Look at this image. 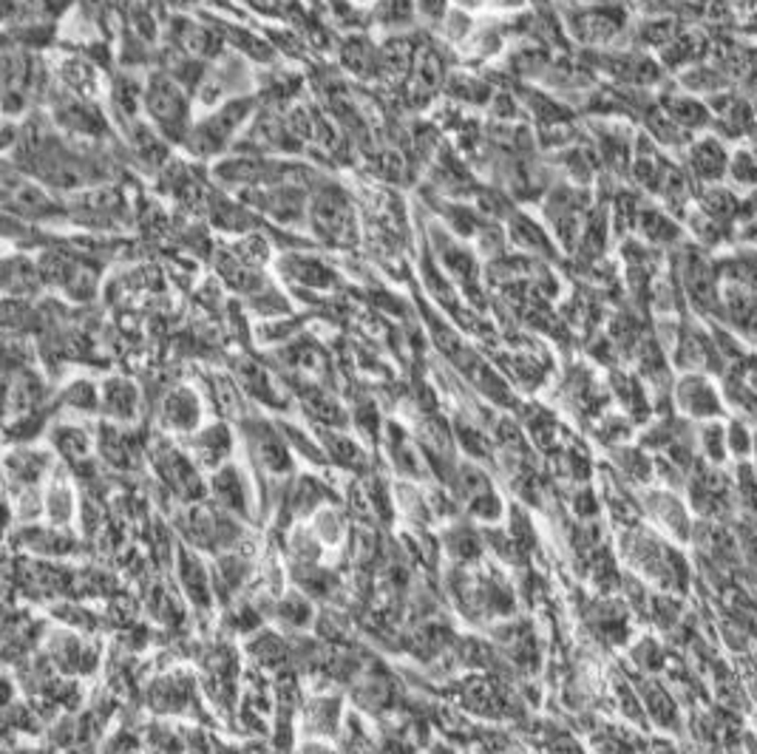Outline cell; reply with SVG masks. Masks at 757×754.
Returning <instances> with one entry per match:
<instances>
[{
	"mask_svg": "<svg viewBox=\"0 0 757 754\" xmlns=\"http://www.w3.org/2000/svg\"><path fill=\"white\" fill-rule=\"evenodd\" d=\"M485 3L494 9H503V12H514V9L525 7V0H485Z\"/></svg>",
	"mask_w": 757,
	"mask_h": 754,
	"instance_id": "obj_28",
	"label": "cell"
},
{
	"mask_svg": "<svg viewBox=\"0 0 757 754\" xmlns=\"http://www.w3.org/2000/svg\"><path fill=\"white\" fill-rule=\"evenodd\" d=\"M202 420V400L193 388L177 386L170 388L168 395L159 403V423L168 431H177V434H188L193 431Z\"/></svg>",
	"mask_w": 757,
	"mask_h": 754,
	"instance_id": "obj_6",
	"label": "cell"
},
{
	"mask_svg": "<svg viewBox=\"0 0 757 754\" xmlns=\"http://www.w3.org/2000/svg\"><path fill=\"white\" fill-rule=\"evenodd\" d=\"M253 117V99L250 97H233L227 99L219 111H213L211 117L199 120L191 128V136H188V148L196 156H216L230 145L233 134L239 131L244 122Z\"/></svg>",
	"mask_w": 757,
	"mask_h": 754,
	"instance_id": "obj_3",
	"label": "cell"
},
{
	"mask_svg": "<svg viewBox=\"0 0 757 754\" xmlns=\"http://www.w3.org/2000/svg\"><path fill=\"white\" fill-rule=\"evenodd\" d=\"M636 227L638 236H641L647 244H670V241H675L681 236L678 225H675L664 211H659V207H641Z\"/></svg>",
	"mask_w": 757,
	"mask_h": 754,
	"instance_id": "obj_17",
	"label": "cell"
},
{
	"mask_svg": "<svg viewBox=\"0 0 757 754\" xmlns=\"http://www.w3.org/2000/svg\"><path fill=\"white\" fill-rule=\"evenodd\" d=\"M446 92L448 97L460 99V103H468V106H482L494 99V92H491L489 83H482L477 77H468V74H452L446 80Z\"/></svg>",
	"mask_w": 757,
	"mask_h": 754,
	"instance_id": "obj_22",
	"label": "cell"
},
{
	"mask_svg": "<svg viewBox=\"0 0 757 754\" xmlns=\"http://www.w3.org/2000/svg\"><path fill=\"white\" fill-rule=\"evenodd\" d=\"M730 177L735 179V182L757 184V163H755V156H749V154L732 156Z\"/></svg>",
	"mask_w": 757,
	"mask_h": 754,
	"instance_id": "obj_27",
	"label": "cell"
},
{
	"mask_svg": "<svg viewBox=\"0 0 757 754\" xmlns=\"http://www.w3.org/2000/svg\"><path fill=\"white\" fill-rule=\"evenodd\" d=\"M508 239L522 250H531L539 255H553V244L548 239L545 227L533 222L525 213H510L508 216Z\"/></svg>",
	"mask_w": 757,
	"mask_h": 754,
	"instance_id": "obj_15",
	"label": "cell"
},
{
	"mask_svg": "<svg viewBox=\"0 0 757 754\" xmlns=\"http://www.w3.org/2000/svg\"><path fill=\"white\" fill-rule=\"evenodd\" d=\"M63 406H69V409L74 411H94L99 406V395L97 388H94V383L88 381H74L65 386L63 392Z\"/></svg>",
	"mask_w": 757,
	"mask_h": 754,
	"instance_id": "obj_26",
	"label": "cell"
},
{
	"mask_svg": "<svg viewBox=\"0 0 757 754\" xmlns=\"http://www.w3.org/2000/svg\"><path fill=\"white\" fill-rule=\"evenodd\" d=\"M57 77H60L65 92L77 94L83 99H92L99 92V65L92 57H65L63 63L57 65Z\"/></svg>",
	"mask_w": 757,
	"mask_h": 754,
	"instance_id": "obj_12",
	"label": "cell"
},
{
	"mask_svg": "<svg viewBox=\"0 0 757 754\" xmlns=\"http://www.w3.org/2000/svg\"><path fill=\"white\" fill-rule=\"evenodd\" d=\"M278 270H281L287 278H292L296 284H304V287H312V289H329L338 284V275L326 267L324 261L307 253L281 255Z\"/></svg>",
	"mask_w": 757,
	"mask_h": 754,
	"instance_id": "obj_9",
	"label": "cell"
},
{
	"mask_svg": "<svg viewBox=\"0 0 757 754\" xmlns=\"http://www.w3.org/2000/svg\"><path fill=\"white\" fill-rule=\"evenodd\" d=\"M446 550L460 564L474 562L480 556V536H477L474 528H468V525H457V528L452 525V530L446 534Z\"/></svg>",
	"mask_w": 757,
	"mask_h": 754,
	"instance_id": "obj_24",
	"label": "cell"
},
{
	"mask_svg": "<svg viewBox=\"0 0 757 754\" xmlns=\"http://www.w3.org/2000/svg\"><path fill=\"white\" fill-rule=\"evenodd\" d=\"M188 448H191V459L196 466L216 468L230 457L233 438H230V429H227V426L216 423L207 426V429H199L191 438V443H188Z\"/></svg>",
	"mask_w": 757,
	"mask_h": 754,
	"instance_id": "obj_8",
	"label": "cell"
},
{
	"mask_svg": "<svg viewBox=\"0 0 757 754\" xmlns=\"http://www.w3.org/2000/svg\"><path fill=\"white\" fill-rule=\"evenodd\" d=\"M414 12H418V0H377L372 17L383 28L400 32L414 21Z\"/></svg>",
	"mask_w": 757,
	"mask_h": 754,
	"instance_id": "obj_20",
	"label": "cell"
},
{
	"mask_svg": "<svg viewBox=\"0 0 757 754\" xmlns=\"http://www.w3.org/2000/svg\"><path fill=\"white\" fill-rule=\"evenodd\" d=\"M145 111L156 131L170 142H188L191 128H188V99H184L182 85L170 74L154 71L145 83Z\"/></svg>",
	"mask_w": 757,
	"mask_h": 754,
	"instance_id": "obj_2",
	"label": "cell"
},
{
	"mask_svg": "<svg viewBox=\"0 0 757 754\" xmlns=\"http://www.w3.org/2000/svg\"><path fill=\"white\" fill-rule=\"evenodd\" d=\"M111 108L117 111L122 122H131L134 125L140 106L145 103V88L140 85V80H134L131 74H117L111 80Z\"/></svg>",
	"mask_w": 757,
	"mask_h": 754,
	"instance_id": "obj_16",
	"label": "cell"
},
{
	"mask_svg": "<svg viewBox=\"0 0 757 754\" xmlns=\"http://www.w3.org/2000/svg\"><path fill=\"white\" fill-rule=\"evenodd\" d=\"M43 514L49 516L55 528H63L69 525L71 516H74V494L65 480H55L46 494H43Z\"/></svg>",
	"mask_w": 757,
	"mask_h": 754,
	"instance_id": "obj_18",
	"label": "cell"
},
{
	"mask_svg": "<svg viewBox=\"0 0 757 754\" xmlns=\"http://www.w3.org/2000/svg\"><path fill=\"white\" fill-rule=\"evenodd\" d=\"M191 698V684L182 675L163 678V684H156L151 692V704L156 706V713H179Z\"/></svg>",
	"mask_w": 757,
	"mask_h": 754,
	"instance_id": "obj_19",
	"label": "cell"
},
{
	"mask_svg": "<svg viewBox=\"0 0 757 754\" xmlns=\"http://www.w3.org/2000/svg\"><path fill=\"white\" fill-rule=\"evenodd\" d=\"M3 202H7V211L14 213L21 222L55 219V216L63 213L49 193L40 191L37 184L26 182L23 170L17 177H12L7 170V179H3Z\"/></svg>",
	"mask_w": 757,
	"mask_h": 754,
	"instance_id": "obj_4",
	"label": "cell"
},
{
	"mask_svg": "<svg viewBox=\"0 0 757 754\" xmlns=\"http://www.w3.org/2000/svg\"><path fill=\"white\" fill-rule=\"evenodd\" d=\"M315 241L329 250L358 248V219H355L352 199L340 191L338 184H319L310 196V213H307Z\"/></svg>",
	"mask_w": 757,
	"mask_h": 754,
	"instance_id": "obj_1",
	"label": "cell"
},
{
	"mask_svg": "<svg viewBox=\"0 0 757 754\" xmlns=\"http://www.w3.org/2000/svg\"><path fill=\"white\" fill-rule=\"evenodd\" d=\"M244 440H248L250 454L255 457V463H262L269 471H287L290 468V454H287V445L278 438L273 426L264 423V420H248L244 423Z\"/></svg>",
	"mask_w": 757,
	"mask_h": 754,
	"instance_id": "obj_7",
	"label": "cell"
},
{
	"mask_svg": "<svg viewBox=\"0 0 757 754\" xmlns=\"http://www.w3.org/2000/svg\"><path fill=\"white\" fill-rule=\"evenodd\" d=\"M675 403H678V409L684 415L701 417V420H712V417H718L723 411V400L718 395V388L704 374L681 378L678 386H675Z\"/></svg>",
	"mask_w": 757,
	"mask_h": 754,
	"instance_id": "obj_5",
	"label": "cell"
},
{
	"mask_svg": "<svg viewBox=\"0 0 757 754\" xmlns=\"http://www.w3.org/2000/svg\"><path fill=\"white\" fill-rule=\"evenodd\" d=\"M338 57L344 69L352 71L355 77H381V49L372 46V40L363 35H349L340 40Z\"/></svg>",
	"mask_w": 757,
	"mask_h": 754,
	"instance_id": "obj_11",
	"label": "cell"
},
{
	"mask_svg": "<svg viewBox=\"0 0 757 754\" xmlns=\"http://www.w3.org/2000/svg\"><path fill=\"white\" fill-rule=\"evenodd\" d=\"M213 496L227 514H244L248 505V480L236 466H225L213 477Z\"/></svg>",
	"mask_w": 757,
	"mask_h": 754,
	"instance_id": "obj_14",
	"label": "cell"
},
{
	"mask_svg": "<svg viewBox=\"0 0 757 754\" xmlns=\"http://www.w3.org/2000/svg\"><path fill=\"white\" fill-rule=\"evenodd\" d=\"M99 409L111 417L113 423H128L140 411V388L125 378H108L103 392H99Z\"/></svg>",
	"mask_w": 757,
	"mask_h": 754,
	"instance_id": "obj_10",
	"label": "cell"
},
{
	"mask_svg": "<svg viewBox=\"0 0 757 754\" xmlns=\"http://www.w3.org/2000/svg\"><path fill=\"white\" fill-rule=\"evenodd\" d=\"M230 250L236 253V259H241L244 264H250V267L255 270L267 267L269 259H273V244H269L267 236L262 234L241 236V239L233 241V248Z\"/></svg>",
	"mask_w": 757,
	"mask_h": 754,
	"instance_id": "obj_23",
	"label": "cell"
},
{
	"mask_svg": "<svg viewBox=\"0 0 757 754\" xmlns=\"http://www.w3.org/2000/svg\"><path fill=\"white\" fill-rule=\"evenodd\" d=\"M51 445L65 459L80 463L88 454V448H92V438L83 429H77V426H57V429H51Z\"/></svg>",
	"mask_w": 757,
	"mask_h": 754,
	"instance_id": "obj_21",
	"label": "cell"
},
{
	"mask_svg": "<svg viewBox=\"0 0 757 754\" xmlns=\"http://www.w3.org/2000/svg\"><path fill=\"white\" fill-rule=\"evenodd\" d=\"M730 156L723 151V145L718 140H701L693 142L687 156V168L695 179L701 182H718V179L730 170Z\"/></svg>",
	"mask_w": 757,
	"mask_h": 754,
	"instance_id": "obj_13",
	"label": "cell"
},
{
	"mask_svg": "<svg viewBox=\"0 0 757 754\" xmlns=\"http://www.w3.org/2000/svg\"><path fill=\"white\" fill-rule=\"evenodd\" d=\"M338 706L340 701H329V698L312 701V704L307 706V723H310V729H321V734H333L340 718Z\"/></svg>",
	"mask_w": 757,
	"mask_h": 754,
	"instance_id": "obj_25",
	"label": "cell"
}]
</instances>
